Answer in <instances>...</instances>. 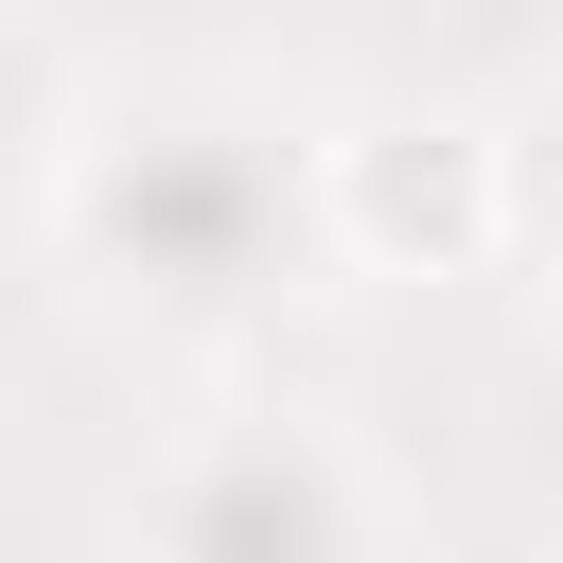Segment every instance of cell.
I'll return each mask as SVG.
<instances>
[{
	"instance_id": "3957f363",
	"label": "cell",
	"mask_w": 563,
	"mask_h": 563,
	"mask_svg": "<svg viewBox=\"0 0 563 563\" xmlns=\"http://www.w3.org/2000/svg\"><path fill=\"white\" fill-rule=\"evenodd\" d=\"M493 229H510V246L545 264V299H563V88L493 141Z\"/></svg>"
},
{
	"instance_id": "6da1fadb",
	"label": "cell",
	"mask_w": 563,
	"mask_h": 563,
	"mask_svg": "<svg viewBox=\"0 0 563 563\" xmlns=\"http://www.w3.org/2000/svg\"><path fill=\"white\" fill-rule=\"evenodd\" d=\"M53 194H70L88 282H123L141 317H246V299H282V282L317 264V229H334L317 141L264 123V106H229V88H158V106L88 123Z\"/></svg>"
},
{
	"instance_id": "277c9868",
	"label": "cell",
	"mask_w": 563,
	"mask_h": 563,
	"mask_svg": "<svg viewBox=\"0 0 563 563\" xmlns=\"http://www.w3.org/2000/svg\"><path fill=\"white\" fill-rule=\"evenodd\" d=\"M53 158V53H35V18L0 0V176H35Z\"/></svg>"
},
{
	"instance_id": "7a4b0ae2",
	"label": "cell",
	"mask_w": 563,
	"mask_h": 563,
	"mask_svg": "<svg viewBox=\"0 0 563 563\" xmlns=\"http://www.w3.org/2000/svg\"><path fill=\"white\" fill-rule=\"evenodd\" d=\"M141 563H369V475L299 405L194 422L141 493Z\"/></svg>"
}]
</instances>
